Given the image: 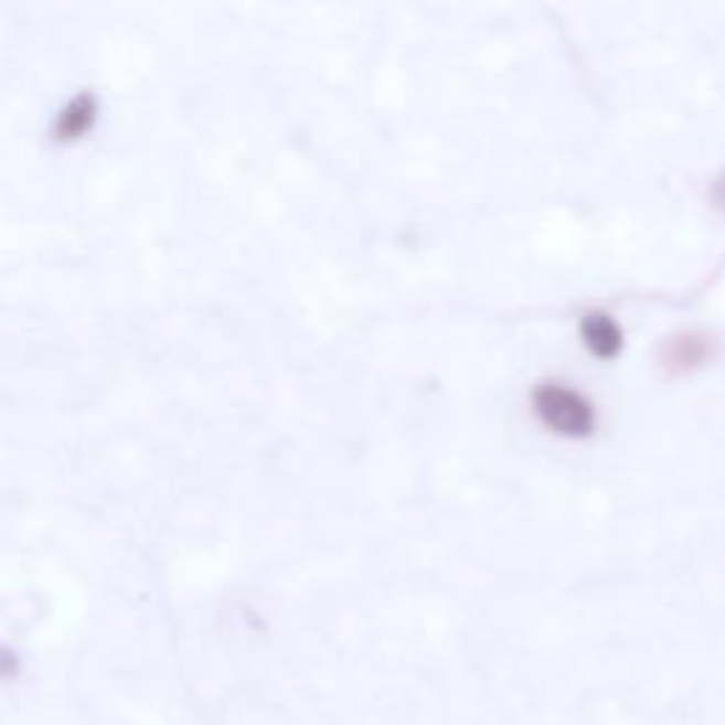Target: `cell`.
Masks as SVG:
<instances>
[{
  "label": "cell",
  "mask_w": 725,
  "mask_h": 725,
  "mask_svg": "<svg viewBox=\"0 0 725 725\" xmlns=\"http://www.w3.org/2000/svg\"><path fill=\"white\" fill-rule=\"evenodd\" d=\"M582 338L598 358H615L623 349V332L612 314L587 312L582 318Z\"/></svg>",
  "instance_id": "obj_2"
},
{
  "label": "cell",
  "mask_w": 725,
  "mask_h": 725,
  "mask_svg": "<svg viewBox=\"0 0 725 725\" xmlns=\"http://www.w3.org/2000/svg\"><path fill=\"white\" fill-rule=\"evenodd\" d=\"M706 354V343L697 334H686V338H674L672 349H669V360L674 366H692Z\"/></svg>",
  "instance_id": "obj_3"
},
{
  "label": "cell",
  "mask_w": 725,
  "mask_h": 725,
  "mask_svg": "<svg viewBox=\"0 0 725 725\" xmlns=\"http://www.w3.org/2000/svg\"><path fill=\"white\" fill-rule=\"evenodd\" d=\"M712 199H714V204H717L719 210H725V173H719L717 182H714Z\"/></svg>",
  "instance_id": "obj_4"
},
{
  "label": "cell",
  "mask_w": 725,
  "mask_h": 725,
  "mask_svg": "<svg viewBox=\"0 0 725 725\" xmlns=\"http://www.w3.org/2000/svg\"><path fill=\"white\" fill-rule=\"evenodd\" d=\"M533 408L550 431L562 437H587L595 428L593 403L562 380L539 383L533 392Z\"/></svg>",
  "instance_id": "obj_1"
}]
</instances>
